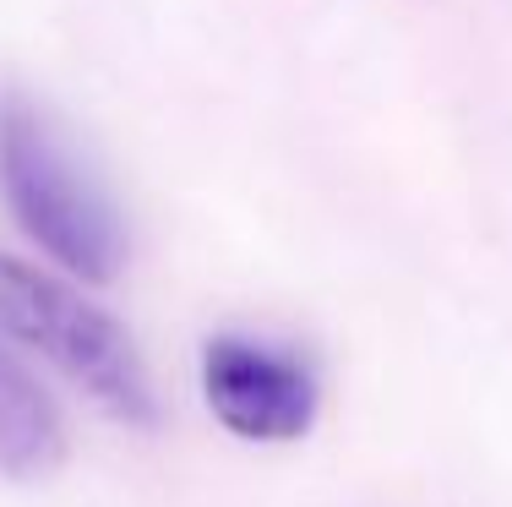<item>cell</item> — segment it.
<instances>
[{"mask_svg":"<svg viewBox=\"0 0 512 507\" xmlns=\"http://www.w3.org/2000/svg\"><path fill=\"white\" fill-rule=\"evenodd\" d=\"M0 202L71 279L109 284L126 262L120 208L88 175V164H77L39 99L17 88H0Z\"/></svg>","mask_w":512,"mask_h":507,"instance_id":"1","label":"cell"},{"mask_svg":"<svg viewBox=\"0 0 512 507\" xmlns=\"http://www.w3.org/2000/svg\"><path fill=\"white\" fill-rule=\"evenodd\" d=\"M0 344H22L44 355L88 398H99L115 420H131V426L158 420L148 360L131 344V333L104 306H93L82 289L50 279L6 251H0Z\"/></svg>","mask_w":512,"mask_h":507,"instance_id":"2","label":"cell"},{"mask_svg":"<svg viewBox=\"0 0 512 507\" xmlns=\"http://www.w3.org/2000/svg\"><path fill=\"white\" fill-rule=\"evenodd\" d=\"M202 398L240 442H300L322 409L316 360L262 333H213L197 360Z\"/></svg>","mask_w":512,"mask_h":507,"instance_id":"3","label":"cell"},{"mask_svg":"<svg viewBox=\"0 0 512 507\" xmlns=\"http://www.w3.org/2000/svg\"><path fill=\"white\" fill-rule=\"evenodd\" d=\"M66 458V420L50 404L28 366L11 360L0 344V475L6 480H44Z\"/></svg>","mask_w":512,"mask_h":507,"instance_id":"4","label":"cell"}]
</instances>
